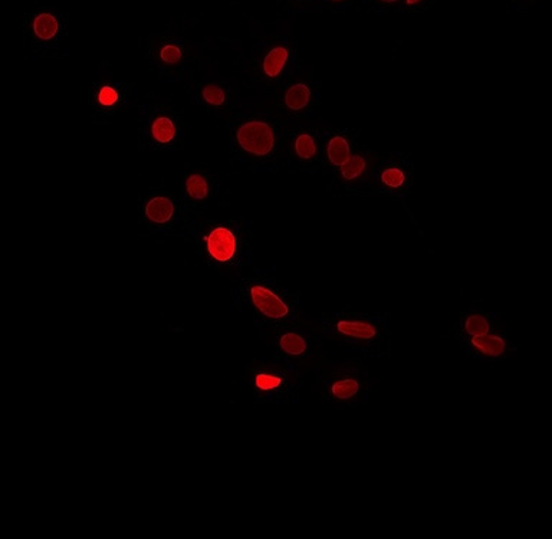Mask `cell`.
Returning a JSON list of instances; mask_svg holds the SVG:
<instances>
[{
	"mask_svg": "<svg viewBox=\"0 0 552 539\" xmlns=\"http://www.w3.org/2000/svg\"><path fill=\"white\" fill-rule=\"evenodd\" d=\"M322 337L358 360L391 357L390 312H361L351 307L330 312L318 320Z\"/></svg>",
	"mask_w": 552,
	"mask_h": 539,
	"instance_id": "cell-1",
	"label": "cell"
},
{
	"mask_svg": "<svg viewBox=\"0 0 552 539\" xmlns=\"http://www.w3.org/2000/svg\"><path fill=\"white\" fill-rule=\"evenodd\" d=\"M377 384L379 379L371 374L368 361L350 358L318 368L314 390L322 403L335 409H357L370 402Z\"/></svg>",
	"mask_w": 552,
	"mask_h": 539,
	"instance_id": "cell-2",
	"label": "cell"
},
{
	"mask_svg": "<svg viewBox=\"0 0 552 539\" xmlns=\"http://www.w3.org/2000/svg\"><path fill=\"white\" fill-rule=\"evenodd\" d=\"M252 384L259 394L272 402H295L301 376L287 361H265L256 367Z\"/></svg>",
	"mask_w": 552,
	"mask_h": 539,
	"instance_id": "cell-3",
	"label": "cell"
},
{
	"mask_svg": "<svg viewBox=\"0 0 552 539\" xmlns=\"http://www.w3.org/2000/svg\"><path fill=\"white\" fill-rule=\"evenodd\" d=\"M248 299L264 320L274 325L289 324L297 318L298 301L284 289L255 282L249 285Z\"/></svg>",
	"mask_w": 552,
	"mask_h": 539,
	"instance_id": "cell-4",
	"label": "cell"
},
{
	"mask_svg": "<svg viewBox=\"0 0 552 539\" xmlns=\"http://www.w3.org/2000/svg\"><path fill=\"white\" fill-rule=\"evenodd\" d=\"M506 331L505 312L485 310L481 299L472 302L471 307L459 312L458 320L449 330V335L442 338L473 337V335H488Z\"/></svg>",
	"mask_w": 552,
	"mask_h": 539,
	"instance_id": "cell-5",
	"label": "cell"
},
{
	"mask_svg": "<svg viewBox=\"0 0 552 539\" xmlns=\"http://www.w3.org/2000/svg\"><path fill=\"white\" fill-rule=\"evenodd\" d=\"M462 356L481 361V363H499L514 357L518 347L511 343L506 331L488 335H473L455 340Z\"/></svg>",
	"mask_w": 552,
	"mask_h": 539,
	"instance_id": "cell-6",
	"label": "cell"
},
{
	"mask_svg": "<svg viewBox=\"0 0 552 539\" xmlns=\"http://www.w3.org/2000/svg\"><path fill=\"white\" fill-rule=\"evenodd\" d=\"M274 341L278 350L291 361L310 360L321 350V345L315 343L310 334L288 324L278 325Z\"/></svg>",
	"mask_w": 552,
	"mask_h": 539,
	"instance_id": "cell-7",
	"label": "cell"
},
{
	"mask_svg": "<svg viewBox=\"0 0 552 539\" xmlns=\"http://www.w3.org/2000/svg\"><path fill=\"white\" fill-rule=\"evenodd\" d=\"M239 146L253 156L265 157L274 150L276 137L274 128L265 121H248L236 133Z\"/></svg>",
	"mask_w": 552,
	"mask_h": 539,
	"instance_id": "cell-8",
	"label": "cell"
},
{
	"mask_svg": "<svg viewBox=\"0 0 552 539\" xmlns=\"http://www.w3.org/2000/svg\"><path fill=\"white\" fill-rule=\"evenodd\" d=\"M377 187L384 193H402L410 183V169L403 160H389L380 167L377 174Z\"/></svg>",
	"mask_w": 552,
	"mask_h": 539,
	"instance_id": "cell-9",
	"label": "cell"
},
{
	"mask_svg": "<svg viewBox=\"0 0 552 539\" xmlns=\"http://www.w3.org/2000/svg\"><path fill=\"white\" fill-rule=\"evenodd\" d=\"M236 246L238 243H236L232 230L222 228V226L213 229L206 239V248L210 258L215 259L216 262H222V264L235 258Z\"/></svg>",
	"mask_w": 552,
	"mask_h": 539,
	"instance_id": "cell-10",
	"label": "cell"
},
{
	"mask_svg": "<svg viewBox=\"0 0 552 539\" xmlns=\"http://www.w3.org/2000/svg\"><path fill=\"white\" fill-rule=\"evenodd\" d=\"M61 28L62 23L58 13L49 9L34 13L29 23L32 35L41 42L54 41L61 32Z\"/></svg>",
	"mask_w": 552,
	"mask_h": 539,
	"instance_id": "cell-11",
	"label": "cell"
},
{
	"mask_svg": "<svg viewBox=\"0 0 552 539\" xmlns=\"http://www.w3.org/2000/svg\"><path fill=\"white\" fill-rule=\"evenodd\" d=\"M325 156H327L328 163L335 169L344 167L353 157V147H351L348 137L343 134H335L331 137L325 147Z\"/></svg>",
	"mask_w": 552,
	"mask_h": 539,
	"instance_id": "cell-12",
	"label": "cell"
},
{
	"mask_svg": "<svg viewBox=\"0 0 552 539\" xmlns=\"http://www.w3.org/2000/svg\"><path fill=\"white\" fill-rule=\"evenodd\" d=\"M371 163L366 151H356L350 161L340 169V177L344 183L353 184L363 182L368 176Z\"/></svg>",
	"mask_w": 552,
	"mask_h": 539,
	"instance_id": "cell-13",
	"label": "cell"
},
{
	"mask_svg": "<svg viewBox=\"0 0 552 539\" xmlns=\"http://www.w3.org/2000/svg\"><path fill=\"white\" fill-rule=\"evenodd\" d=\"M146 218L156 225H164L170 222L174 215V205L172 200L167 197L157 196L151 199L146 205Z\"/></svg>",
	"mask_w": 552,
	"mask_h": 539,
	"instance_id": "cell-14",
	"label": "cell"
},
{
	"mask_svg": "<svg viewBox=\"0 0 552 539\" xmlns=\"http://www.w3.org/2000/svg\"><path fill=\"white\" fill-rule=\"evenodd\" d=\"M289 61V49L279 45L272 48L264 59V72L269 80H275L282 74Z\"/></svg>",
	"mask_w": 552,
	"mask_h": 539,
	"instance_id": "cell-15",
	"label": "cell"
},
{
	"mask_svg": "<svg viewBox=\"0 0 552 539\" xmlns=\"http://www.w3.org/2000/svg\"><path fill=\"white\" fill-rule=\"evenodd\" d=\"M312 91L311 87L304 82H298V84L292 85L287 92H285L284 103L288 110L304 111L311 103Z\"/></svg>",
	"mask_w": 552,
	"mask_h": 539,
	"instance_id": "cell-16",
	"label": "cell"
},
{
	"mask_svg": "<svg viewBox=\"0 0 552 539\" xmlns=\"http://www.w3.org/2000/svg\"><path fill=\"white\" fill-rule=\"evenodd\" d=\"M176 126H174L172 118L159 117L154 120L151 126V136L160 144L172 143L176 138Z\"/></svg>",
	"mask_w": 552,
	"mask_h": 539,
	"instance_id": "cell-17",
	"label": "cell"
},
{
	"mask_svg": "<svg viewBox=\"0 0 552 539\" xmlns=\"http://www.w3.org/2000/svg\"><path fill=\"white\" fill-rule=\"evenodd\" d=\"M294 151L301 160H312L317 157L318 144L311 133L298 134L294 141Z\"/></svg>",
	"mask_w": 552,
	"mask_h": 539,
	"instance_id": "cell-18",
	"label": "cell"
},
{
	"mask_svg": "<svg viewBox=\"0 0 552 539\" xmlns=\"http://www.w3.org/2000/svg\"><path fill=\"white\" fill-rule=\"evenodd\" d=\"M360 11L387 13H399L402 11L403 0H356Z\"/></svg>",
	"mask_w": 552,
	"mask_h": 539,
	"instance_id": "cell-19",
	"label": "cell"
},
{
	"mask_svg": "<svg viewBox=\"0 0 552 539\" xmlns=\"http://www.w3.org/2000/svg\"><path fill=\"white\" fill-rule=\"evenodd\" d=\"M186 190L192 199L203 200L209 196V183L202 174H192L187 177Z\"/></svg>",
	"mask_w": 552,
	"mask_h": 539,
	"instance_id": "cell-20",
	"label": "cell"
},
{
	"mask_svg": "<svg viewBox=\"0 0 552 539\" xmlns=\"http://www.w3.org/2000/svg\"><path fill=\"white\" fill-rule=\"evenodd\" d=\"M183 57L182 48L179 45L174 44V42H169V44L163 45L159 51L160 61H163L164 64L173 65L177 64Z\"/></svg>",
	"mask_w": 552,
	"mask_h": 539,
	"instance_id": "cell-21",
	"label": "cell"
},
{
	"mask_svg": "<svg viewBox=\"0 0 552 539\" xmlns=\"http://www.w3.org/2000/svg\"><path fill=\"white\" fill-rule=\"evenodd\" d=\"M202 95L203 100H205L207 104L215 105V107L222 105L226 101V92L215 84L206 85V87L203 88Z\"/></svg>",
	"mask_w": 552,
	"mask_h": 539,
	"instance_id": "cell-22",
	"label": "cell"
},
{
	"mask_svg": "<svg viewBox=\"0 0 552 539\" xmlns=\"http://www.w3.org/2000/svg\"><path fill=\"white\" fill-rule=\"evenodd\" d=\"M435 0H403V13H423L432 8Z\"/></svg>",
	"mask_w": 552,
	"mask_h": 539,
	"instance_id": "cell-23",
	"label": "cell"
},
{
	"mask_svg": "<svg viewBox=\"0 0 552 539\" xmlns=\"http://www.w3.org/2000/svg\"><path fill=\"white\" fill-rule=\"evenodd\" d=\"M98 101L105 107H111L118 101V92L111 87L101 88L100 94H98Z\"/></svg>",
	"mask_w": 552,
	"mask_h": 539,
	"instance_id": "cell-24",
	"label": "cell"
},
{
	"mask_svg": "<svg viewBox=\"0 0 552 539\" xmlns=\"http://www.w3.org/2000/svg\"><path fill=\"white\" fill-rule=\"evenodd\" d=\"M317 3L324 8L333 9V11H344L356 3V0H317Z\"/></svg>",
	"mask_w": 552,
	"mask_h": 539,
	"instance_id": "cell-25",
	"label": "cell"
},
{
	"mask_svg": "<svg viewBox=\"0 0 552 539\" xmlns=\"http://www.w3.org/2000/svg\"><path fill=\"white\" fill-rule=\"evenodd\" d=\"M285 5L289 6L291 9L304 8L305 5H312V3L317 2V0H281Z\"/></svg>",
	"mask_w": 552,
	"mask_h": 539,
	"instance_id": "cell-26",
	"label": "cell"
}]
</instances>
